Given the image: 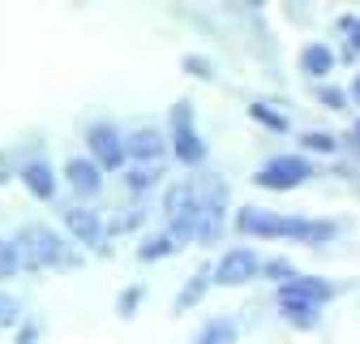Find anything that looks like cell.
<instances>
[{
  "label": "cell",
  "mask_w": 360,
  "mask_h": 344,
  "mask_svg": "<svg viewBox=\"0 0 360 344\" xmlns=\"http://www.w3.org/2000/svg\"><path fill=\"white\" fill-rule=\"evenodd\" d=\"M232 228L240 237H262V241H300V245H326L339 237V224L335 220H313V215H275L266 207H240L232 215Z\"/></svg>",
  "instance_id": "obj_1"
},
{
  "label": "cell",
  "mask_w": 360,
  "mask_h": 344,
  "mask_svg": "<svg viewBox=\"0 0 360 344\" xmlns=\"http://www.w3.org/2000/svg\"><path fill=\"white\" fill-rule=\"evenodd\" d=\"M13 250H18V263L26 271H77L82 267V254L52 228V224H22L13 233Z\"/></svg>",
  "instance_id": "obj_2"
},
{
  "label": "cell",
  "mask_w": 360,
  "mask_h": 344,
  "mask_svg": "<svg viewBox=\"0 0 360 344\" xmlns=\"http://www.w3.org/2000/svg\"><path fill=\"white\" fill-rule=\"evenodd\" d=\"M193 99H176L167 108V151L176 164H185V168H202L206 155H210V142L198 134V125H193Z\"/></svg>",
  "instance_id": "obj_3"
},
{
  "label": "cell",
  "mask_w": 360,
  "mask_h": 344,
  "mask_svg": "<svg viewBox=\"0 0 360 344\" xmlns=\"http://www.w3.org/2000/svg\"><path fill=\"white\" fill-rule=\"evenodd\" d=\"M249 181H253L257 190H270V194H288V190H300L304 181H313V164H309V155L288 151V155L266 159Z\"/></svg>",
  "instance_id": "obj_4"
},
{
  "label": "cell",
  "mask_w": 360,
  "mask_h": 344,
  "mask_svg": "<svg viewBox=\"0 0 360 344\" xmlns=\"http://www.w3.org/2000/svg\"><path fill=\"white\" fill-rule=\"evenodd\" d=\"M60 224H65V233L82 245V250H90V254H112V245H108V233H103V215L95 211V207H86V202H69L65 211H60Z\"/></svg>",
  "instance_id": "obj_5"
},
{
  "label": "cell",
  "mask_w": 360,
  "mask_h": 344,
  "mask_svg": "<svg viewBox=\"0 0 360 344\" xmlns=\"http://www.w3.org/2000/svg\"><path fill=\"white\" fill-rule=\"evenodd\" d=\"M257 276H262V254L253 245H232V250H223L219 263H210V284L219 288H240Z\"/></svg>",
  "instance_id": "obj_6"
},
{
  "label": "cell",
  "mask_w": 360,
  "mask_h": 344,
  "mask_svg": "<svg viewBox=\"0 0 360 344\" xmlns=\"http://www.w3.org/2000/svg\"><path fill=\"white\" fill-rule=\"evenodd\" d=\"M343 288H347V284L326 280V276H296V280H288V284H279V288H275V306H279V301H296V306L326 310Z\"/></svg>",
  "instance_id": "obj_7"
},
{
  "label": "cell",
  "mask_w": 360,
  "mask_h": 344,
  "mask_svg": "<svg viewBox=\"0 0 360 344\" xmlns=\"http://www.w3.org/2000/svg\"><path fill=\"white\" fill-rule=\"evenodd\" d=\"M86 159L99 172H120L124 168V134L112 121H99L86 129Z\"/></svg>",
  "instance_id": "obj_8"
},
{
  "label": "cell",
  "mask_w": 360,
  "mask_h": 344,
  "mask_svg": "<svg viewBox=\"0 0 360 344\" xmlns=\"http://www.w3.org/2000/svg\"><path fill=\"white\" fill-rule=\"evenodd\" d=\"M60 181L69 185V194H77L86 207H90V198H99L103 194V172L90 164L86 155H73V159H65V168H60Z\"/></svg>",
  "instance_id": "obj_9"
},
{
  "label": "cell",
  "mask_w": 360,
  "mask_h": 344,
  "mask_svg": "<svg viewBox=\"0 0 360 344\" xmlns=\"http://www.w3.org/2000/svg\"><path fill=\"white\" fill-rule=\"evenodd\" d=\"M18 181H22V185H26V194H30V198H39V202H52V198H56V190H60L56 168L43 159V155L26 159V164L18 168Z\"/></svg>",
  "instance_id": "obj_10"
},
{
  "label": "cell",
  "mask_w": 360,
  "mask_h": 344,
  "mask_svg": "<svg viewBox=\"0 0 360 344\" xmlns=\"http://www.w3.org/2000/svg\"><path fill=\"white\" fill-rule=\"evenodd\" d=\"M167 155V134L155 125H142V129H133V134H124V159L133 164H159Z\"/></svg>",
  "instance_id": "obj_11"
},
{
  "label": "cell",
  "mask_w": 360,
  "mask_h": 344,
  "mask_svg": "<svg viewBox=\"0 0 360 344\" xmlns=\"http://www.w3.org/2000/svg\"><path fill=\"white\" fill-rule=\"evenodd\" d=\"M296 61H300V73L313 78V82H326L335 73V65H339L335 61V48H330V43H322V39H309Z\"/></svg>",
  "instance_id": "obj_12"
},
{
  "label": "cell",
  "mask_w": 360,
  "mask_h": 344,
  "mask_svg": "<svg viewBox=\"0 0 360 344\" xmlns=\"http://www.w3.org/2000/svg\"><path fill=\"white\" fill-rule=\"evenodd\" d=\"M206 293H210V263H198V267H193V276L185 280V288L176 293L172 314H189L193 306H202V301H206Z\"/></svg>",
  "instance_id": "obj_13"
},
{
  "label": "cell",
  "mask_w": 360,
  "mask_h": 344,
  "mask_svg": "<svg viewBox=\"0 0 360 344\" xmlns=\"http://www.w3.org/2000/svg\"><path fill=\"white\" fill-rule=\"evenodd\" d=\"M236 336H240V327H236L232 314H214V319H206L198 327L193 344H236Z\"/></svg>",
  "instance_id": "obj_14"
},
{
  "label": "cell",
  "mask_w": 360,
  "mask_h": 344,
  "mask_svg": "<svg viewBox=\"0 0 360 344\" xmlns=\"http://www.w3.org/2000/svg\"><path fill=\"white\" fill-rule=\"evenodd\" d=\"M189 241H180L176 233H155V237H146L142 245H138V258H142V263H159V258H172V254H180V250H185Z\"/></svg>",
  "instance_id": "obj_15"
},
{
  "label": "cell",
  "mask_w": 360,
  "mask_h": 344,
  "mask_svg": "<svg viewBox=\"0 0 360 344\" xmlns=\"http://www.w3.org/2000/svg\"><path fill=\"white\" fill-rule=\"evenodd\" d=\"M163 181V168L159 164H133L129 172H124V190L129 194H146V190H155Z\"/></svg>",
  "instance_id": "obj_16"
},
{
  "label": "cell",
  "mask_w": 360,
  "mask_h": 344,
  "mask_svg": "<svg viewBox=\"0 0 360 344\" xmlns=\"http://www.w3.org/2000/svg\"><path fill=\"white\" fill-rule=\"evenodd\" d=\"M279 319H288L296 331H318V327H322V310L296 306V301H279Z\"/></svg>",
  "instance_id": "obj_17"
},
{
  "label": "cell",
  "mask_w": 360,
  "mask_h": 344,
  "mask_svg": "<svg viewBox=\"0 0 360 344\" xmlns=\"http://www.w3.org/2000/svg\"><path fill=\"white\" fill-rule=\"evenodd\" d=\"M146 293H150V288H146V280L124 284V288L116 293V306H112V310H116V319H133V314H138V310H142V301H146Z\"/></svg>",
  "instance_id": "obj_18"
},
{
  "label": "cell",
  "mask_w": 360,
  "mask_h": 344,
  "mask_svg": "<svg viewBox=\"0 0 360 344\" xmlns=\"http://www.w3.org/2000/svg\"><path fill=\"white\" fill-rule=\"evenodd\" d=\"M26 319V306H22V297L9 293V288H0V331H18V323Z\"/></svg>",
  "instance_id": "obj_19"
},
{
  "label": "cell",
  "mask_w": 360,
  "mask_h": 344,
  "mask_svg": "<svg viewBox=\"0 0 360 344\" xmlns=\"http://www.w3.org/2000/svg\"><path fill=\"white\" fill-rule=\"evenodd\" d=\"M142 224H146V207L138 198V207H124V215H116L112 224H103V233L108 237H120V233H133V228H142Z\"/></svg>",
  "instance_id": "obj_20"
},
{
  "label": "cell",
  "mask_w": 360,
  "mask_h": 344,
  "mask_svg": "<svg viewBox=\"0 0 360 344\" xmlns=\"http://www.w3.org/2000/svg\"><path fill=\"white\" fill-rule=\"evenodd\" d=\"M300 147H304L309 155H335V151H339V138L326 134V129H304V134H300Z\"/></svg>",
  "instance_id": "obj_21"
},
{
  "label": "cell",
  "mask_w": 360,
  "mask_h": 344,
  "mask_svg": "<svg viewBox=\"0 0 360 344\" xmlns=\"http://www.w3.org/2000/svg\"><path fill=\"white\" fill-rule=\"evenodd\" d=\"M180 73H189V78H198V82H214V78H219V73H214V61L202 56V52H185V56H180Z\"/></svg>",
  "instance_id": "obj_22"
},
{
  "label": "cell",
  "mask_w": 360,
  "mask_h": 344,
  "mask_svg": "<svg viewBox=\"0 0 360 344\" xmlns=\"http://www.w3.org/2000/svg\"><path fill=\"white\" fill-rule=\"evenodd\" d=\"M313 99H318L322 108H330V112H352L343 86H330V82H318V86H313Z\"/></svg>",
  "instance_id": "obj_23"
},
{
  "label": "cell",
  "mask_w": 360,
  "mask_h": 344,
  "mask_svg": "<svg viewBox=\"0 0 360 344\" xmlns=\"http://www.w3.org/2000/svg\"><path fill=\"white\" fill-rule=\"evenodd\" d=\"M245 112H249V116H253L257 125H266V129H275V134H288V129H292V125H288V116H283V112H275V108H270V104H249Z\"/></svg>",
  "instance_id": "obj_24"
},
{
  "label": "cell",
  "mask_w": 360,
  "mask_h": 344,
  "mask_svg": "<svg viewBox=\"0 0 360 344\" xmlns=\"http://www.w3.org/2000/svg\"><path fill=\"white\" fill-rule=\"evenodd\" d=\"M262 276L270 280V284H288V280H296L300 271H296V263H292V258H266V263H262Z\"/></svg>",
  "instance_id": "obj_25"
},
{
  "label": "cell",
  "mask_w": 360,
  "mask_h": 344,
  "mask_svg": "<svg viewBox=\"0 0 360 344\" xmlns=\"http://www.w3.org/2000/svg\"><path fill=\"white\" fill-rule=\"evenodd\" d=\"M18 271H22V263H18L13 241H9V237H0V280H13Z\"/></svg>",
  "instance_id": "obj_26"
},
{
  "label": "cell",
  "mask_w": 360,
  "mask_h": 344,
  "mask_svg": "<svg viewBox=\"0 0 360 344\" xmlns=\"http://www.w3.org/2000/svg\"><path fill=\"white\" fill-rule=\"evenodd\" d=\"M339 30H343V39H347L343 48L360 56V13H343V18H339Z\"/></svg>",
  "instance_id": "obj_27"
},
{
  "label": "cell",
  "mask_w": 360,
  "mask_h": 344,
  "mask_svg": "<svg viewBox=\"0 0 360 344\" xmlns=\"http://www.w3.org/2000/svg\"><path fill=\"white\" fill-rule=\"evenodd\" d=\"M39 331H43V327H39L34 319H22V323H18V344H39Z\"/></svg>",
  "instance_id": "obj_28"
},
{
  "label": "cell",
  "mask_w": 360,
  "mask_h": 344,
  "mask_svg": "<svg viewBox=\"0 0 360 344\" xmlns=\"http://www.w3.org/2000/svg\"><path fill=\"white\" fill-rule=\"evenodd\" d=\"M343 95H347V104H356V108H360V73L352 78V86H347V91H343Z\"/></svg>",
  "instance_id": "obj_29"
},
{
  "label": "cell",
  "mask_w": 360,
  "mask_h": 344,
  "mask_svg": "<svg viewBox=\"0 0 360 344\" xmlns=\"http://www.w3.org/2000/svg\"><path fill=\"white\" fill-rule=\"evenodd\" d=\"M352 142L360 147V116H356V125H352Z\"/></svg>",
  "instance_id": "obj_30"
}]
</instances>
